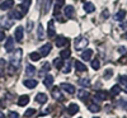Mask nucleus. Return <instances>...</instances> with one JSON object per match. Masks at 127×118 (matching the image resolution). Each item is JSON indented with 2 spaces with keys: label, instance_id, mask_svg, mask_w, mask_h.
I'll list each match as a JSON object with an SVG mask.
<instances>
[{
  "label": "nucleus",
  "instance_id": "45",
  "mask_svg": "<svg viewBox=\"0 0 127 118\" xmlns=\"http://www.w3.org/2000/svg\"><path fill=\"white\" fill-rule=\"evenodd\" d=\"M37 1H38V5H41V3H43L45 0H37Z\"/></svg>",
  "mask_w": 127,
  "mask_h": 118
},
{
  "label": "nucleus",
  "instance_id": "22",
  "mask_svg": "<svg viewBox=\"0 0 127 118\" xmlns=\"http://www.w3.org/2000/svg\"><path fill=\"white\" fill-rule=\"evenodd\" d=\"M55 34H56V32H55V27H54V20H50L48 22V36L54 37Z\"/></svg>",
  "mask_w": 127,
  "mask_h": 118
},
{
  "label": "nucleus",
  "instance_id": "7",
  "mask_svg": "<svg viewBox=\"0 0 127 118\" xmlns=\"http://www.w3.org/2000/svg\"><path fill=\"white\" fill-rule=\"evenodd\" d=\"M55 42H56V46L57 47H64V46H66L69 43V39L65 38V37H62V36H59Z\"/></svg>",
  "mask_w": 127,
  "mask_h": 118
},
{
  "label": "nucleus",
  "instance_id": "6",
  "mask_svg": "<svg viewBox=\"0 0 127 118\" xmlns=\"http://www.w3.org/2000/svg\"><path fill=\"white\" fill-rule=\"evenodd\" d=\"M51 48H52L51 43H46L45 46H42V47H41V50H39V55H41V56H43V57H46L48 53L51 52Z\"/></svg>",
  "mask_w": 127,
  "mask_h": 118
},
{
  "label": "nucleus",
  "instance_id": "2",
  "mask_svg": "<svg viewBox=\"0 0 127 118\" xmlns=\"http://www.w3.org/2000/svg\"><path fill=\"white\" fill-rule=\"evenodd\" d=\"M88 39L87 38H84V37H79V38H76L75 39V43H74V46H75V50H78V51H80V50H83V48H85L87 46H88Z\"/></svg>",
  "mask_w": 127,
  "mask_h": 118
},
{
  "label": "nucleus",
  "instance_id": "33",
  "mask_svg": "<svg viewBox=\"0 0 127 118\" xmlns=\"http://www.w3.org/2000/svg\"><path fill=\"white\" fill-rule=\"evenodd\" d=\"M70 69H71V63L70 62H65V65H64V67H62V72L64 74H69Z\"/></svg>",
  "mask_w": 127,
  "mask_h": 118
},
{
  "label": "nucleus",
  "instance_id": "43",
  "mask_svg": "<svg viewBox=\"0 0 127 118\" xmlns=\"http://www.w3.org/2000/svg\"><path fill=\"white\" fill-rule=\"evenodd\" d=\"M108 15H109L108 10H104V13H103V17H104V18H108Z\"/></svg>",
  "mask_w": 127,
  "mask_h": 118
},
{
  "label": "nucleus",
  "instance_id": "31",
  "mask_svg": "<svg viewBox=\"0 0 127 118\" xmlns=\"http://www.w3.org/2000/svg\"><path fill=\"white\" fill-rule=\"evenodd\" d=\"M29 59L32 61H38L41 59V55H39V52H32L31 55H29Z\"/></svg>",
  "mask_w": 127,
  "mask_h": 118
},
{
  "label": "nucleus",
  "instance_id": "23",
  "mask_svg": "<svg viewBox=\"0 0 127 118\" xmlns=\"http://www.w3.org/2000/svg\"><path fill=\"white\" fill-rule=\"evenodd\" d=\"M88 109H89L90 112H93V113H97V112L100 111V107H99L98 104H95V103H90V104L88 105Z\"/></svg>",
  "mask_w": 127,
  "mask_h": 118
},
{
  "label": "nucleus",
  "instance_id": "19",
  "mask_svg": "<svg viewBox=\"0 0 127 118\" xmlns=\"http://www.w3.org/2000/svg\"><path fill=\"white\" fill-rule=\"evenodd\" d=\"M92 55H93V51L92 50H85V51L81 53V59L84 61H89L92 59Z\"/></svg>",
  "mask_w": 127,
  "mask_h": 118
},
{
  "label": "nucleus",
  "instance_id": "36",
  "mask_svg": "<svg viewBox=\"0 0 127 118\" xmlns=\"http://www.w3.org/2000/svg\"><path fill=\"white\" fill-rule=\"evenodd\" d=\"M54 65H55V67H56V69H61V65H62V61H61V59H55V61H54Z\"/></svg>",
  "mask_w": 127,
  "mask_h": 118
},
{
  "label": "nucleus",
  "instance_id": "30",
  "mask_svg": "<svg viewBox=\"0 0 127 118\" xmlns=\"http://www.w3.org/2000/svg\"><path fill=\"white\" fill-rule=\"evenodd\" d=\"M52 96H54L55 99H64L62 94L59 91V89H57V88H55L54 90H52Z\"/></svg>",
  "mask_w": 127,
  "mask_h": 118
},
{
  "label": "nucleus",
  "instance_id": "29",
  "mask_svg": "<svg viewBox=\"0 0 127 118\" xmlns=\"http://www.w3.org/2000/svg\"><path fill=\"white\" fill-rule=\"evenodd\" d=\"M61 55V59L62 60H66V59H69L70 57V55H71V51L69 50V48H66V50H62V52L60 53Z\"/></svg>",
  "mask_w": 127,
  "mask_h": 118
},
{
  "label": "nucleus",
  "instance_id": "38",
  "mask_svg": "<svg viewBox=\"0 0 127 118\" xmlns=\"http://www.w3.org/2000/svg\"><path fill=\"white\" fill-rule=\"evenodd\" d=\"M9 118H19V114L17 112H10L9 113Z\"/></svg>",
  "mask_w": 127,
  "mask_h": 118
},
{
  "label": "nucleus",
  "instance_id": "11",
  "mask_svg": "<svg viewBox=\"0 0 127 118\" xmlns=\"http://www.w3.org/2000/svg\"><path fill=\"white\" fill-rule=\"evenodd\" d=\"M79 112V105L75 104V103H71L69 107H67V113L70 116H74V114H76Z\"/></svg>",
  "mask_w": 127,
  "mask_h": 118
},
{
  "label": "nucleus",
  "instance_id": "20",
  "mask_svg": "<svg viewBox=\"0 0 127 118\" xmlns=\"http://www.w3.org/2000/svg\"><path fill=\"white\" fill-rule=\"evenodd\" d=\"M43 84H45L46 88L52 87V84H54V78H52V75H47V76L45 78V80H43Z\"/></svg>",
  "mask_w": 127,
  "mask_h": 118
},
{
  "label": "nucleus",
  "instance_id": "17",
  "mask_svg": "<svg viewBox=\"0 0 127 118\" xmlns=\"http://www.w3.org/2000/svg\"><path fill=\"white\" fill-rule=\"evenodd\" d=\"M9 18H12V19H22L23 14L20 13V10H13V12L9 13Z\"/></svg>",
  "mask_w": 127,
  "mask_h": 118
},
{
  "label": "nucleus",
  "instance_id": "46",
  "mask_svg": "<svg viewBox=\"0 0 127 118\" xmlns=\"http://www.w3.org/2000/svg\"><path fill=\"white\" fill-rule=\"evenodd\" d=\"M0 118H5V116H4L3 113H0Z\"/></svg>",
  "mask_w": 127,
  "mask_h": 118
},
{
  "label": "nucleus",
  "instance_id": "1",
  "mask_svg": "<svg viewBox=\"0 0 127 118\" xmlns=\"http://www.w3.org/2000/svg\"><path fill=\"white\" fill-rule=\"evenodd\" d=\"M22 56H23V51L20 50V48L15 50V51L13 52V55H12L10 65L14 66L15 69H18V67H19V65H20V62H22Z\"/></svg>",
  "mask_w": 127,
  "mask_h": 118
},
{
  "label": "nucleus",
  "instance_id": "39",
  "mask_svg": "<svg viewBox=\"0 0 127 118\" xmlns=\"http://www.w3.org/2000/svg\"><path fill=\"white\" fill-rule=\"evenodd\" d=\"M120 83L127 85V76H120Z\"/></svg>",
  "mask_w": 127,
  "mask_h": 118
},
{
  "label": "nucleus",
  "instance_id": "28",
  "mask_svg": "<svg viewBox=\"0 0 127 118\" xmlns=\"http://www.w3.org/2000/svg\"><path fill=\"white\" fill-rule=\"evenodd\" d=\"M121 93V87H120V85H113V87H112V89H111V94L112 95H118Z\"/></svg>",
  "mask_w": 127,
  "mask_h": 118
},
{
  "label": "nucleus",
  "instance_id": "5",
  "mask_svg": "<svg viewBox=\"0 0 127 118\" xmlns=\"http://www.w3.org/2000/svg\"><path fill=\"white\" fill-rule=\"evenodd\" d=\"M14 36H15V41L17 42H22L23 41V37H24V29L23 27H18L14 32Z\"/></svg>",
  "mask_w": 127,
  "mask_h": 118
},
{
  "label": "nucleus",
  "instance_id": "9",
  "mask_svg": "<svg viewBox=\"0 0 127 118\" xmlns=\"http://www.w3.org/2000/svg\"><path fill=\"white\" fill-rule=\"evenodd\" d=\"M64 13H65V17L66 18H72L74 17V13H75V9H74V6L72 5H67V6H65V10H64Z\"/></svg>",
  "mask_w": 127,
  "mask_h": 118
},
{
  "label": "nucleus",
  "instance_id": "34",
  "mask_svg": "<svg viewBox=\"0 0 127 118\" xmlns=\"http://www.w3.org/2000/svg\"><path fill=\"white\" fill-rule=\"evenodd\" d=\"M92 67L94 69V70H98L99 67H100V63H99V61L95 59V60H93V62H92Z\"/></svg>",
  "mask_w": 127,
  "mask_h": 118
},
{
  "label": "nucleus",
  "instance_id": "15",
  "mask_svg": "<svg viewBox=\"0 0 127 118\" xmlns=\"http://www.w3.org/2000/svg\"><path fill=\"white\" fill-rule=\"evenodd\" d=\"M13 48H14V41L12 37H9L6 39V43H5V50H6V52H12Z\"/></svg>",
  "mask_w": 127,
  "mask_h": 118
},
{
  "label": "nucleus",
  "instance_id": "24",
  "mask_svg": "<svg viewBox=\"0 0 127 118\" xmlns=\"http://www.w3.org/2000/svg\"><path fill=\"white\" fill-rule=\"evenodd\" d=\"M37 37L38 39H42L45 37V29H43V26L42 24H38V28H37Z\"/></svg>",
  "mask_w": 127,
  "mask_h": 118
},
{
  "label": "nucleus",
  "instance_id": "47",
  "mask_svg": "<svg viewBox=\"0 0 127 118\" xmlns=\"http://www.w3.org/2000/svg\"><path fill=\"white\" fill-rule=\"evenodd\" d=\"M123 37H125V38L127 39V33H125V34H123Z\"/></svg>",
  "mask_w": 127,
  "mask_h": 118
},
{
  "label": "nucleus",
  "instance_id": "21",
  "mask_svg": "<svg viewBox=\"0 0 127 118\" xmlns=\"http://www.w3.org/2000/svg\"><path fill=\"white\" fill-rule=\"evenodd\" d=\"M78 96H79V99H81V100H87L88 98H89V93L87 91V90H79L78 91Z\"/></svg>",
  "mask_w": 127,
  "mask_h": 118
},
{
  "label": "nucleus",
  "instance_id": "26",
  "mask_svg": "<svg viewBox=\"0 0 127 118\" xmlns=\"http://www.w3.org/2000/svg\"><path fill=\"white\" fill-rule=\"evenodd\" d=\"M26 74L28 75V76H33V75L36 74V67L32 66V65H28L26 67Z\"/></svg>",
  "mask_w": 127,
  "mask_h": 118
},
{
  "label": "nucleus",
  "instance_id": "49",
  "mask_svg": "<svg viewBox=\"0 0 127 118\" xmlns=\"http://www.w3.org/2000/svg\"><path fill=\"white\" fill-rule=\"evenodd\" d=\"M0 76H1V72H0Z\"/></svg>",
  "mask_w": 127,
  "mask_h": 118
},
{
  "label": "nucleus",
  "instance_id": "3",
  "mask_svg": "<svg viewBox=\"0 0 127 118\" xmlns=\"http://www.w3.org/2000/svg\"><path fill=\"white\" fill-rule=\"evenodd\" d=\"M60 88L62 90H65L66 93H69V94H74V93H75V87H74L72 84H69V83H62L60 85Z\"/></svg>",
  "mask_w": 127,
  "mask_h": 118
},
{
  "label": "nucleus",
  "instance_id": "35",
  "mask_svg": "<svg viewBox=\"0 0 127 118\" xmlns=\"http://www.w3.org/2000/svg\"><path fill=\"white\" fill-rule=\"evenodd\" d=\"M34 113H36V109H33V108H29V109H27V111H26L24 117H32Z\"/></svg>",
  "mask_w": 127,
  "mask_h": 118
},
{
  "label": "nucleus",
  "instance_id": "25",
  "mask_svg": "<svg viewBox=\"0 0 127 118\" xmlns=\"http://www.w3.org/2000/svg\"><path fill=\"white\" fill-rule=\"evenodd\" d=\"M52 6V0H45V5H43V14H47L50 12V9Z\"/></svg>",
  "mask_w": 127,
  "mask_h": 118
},
{
  "label": "nucleus",
  "instance_id": "37",
  "mask_svg": "<svg viewBox=\"0 0 127 118\" xmlns=\"http://www.w3.org/2000/svg\"><path fill=\"white\" fill-rule=\"evenodd\" d=\"M112 76V70H105L104 72V79H109Z\"/></svg>",
  "mask_w": 127,
  "mask_h": 118
},
{
  "label": "nucleus",
  "instance_id": "14",
  "mask_svg": "<svg viewBox=\"0 0 127 118\" xmlns=\"http://www.w3.org/2000/svg\"><path fill=\"white\" fill-rule=\"evenodd\" d=\"M107 98H108V94H107V91H104V90H100V91L95 93V99L97 100H105Z\"/></svg>",
  "mask_w": 127,
  "mask_h": 118
},
{
  "label": "nucleus",
  "instance_id": "32",
  "mask_svg": "<svg viewBox=\"0 0 127 118\" xmlns=\"http://www.w3.org/2000/svg\"><path fill=\"white\" fill-rule=\"evenodd\" d=\"M79 84L81 85V87H84V88H89V87H90L89 79H80V80H79Z\"/></svg>",
  "mask_w": 127,
  "mask_h": 118
},
{
  "label": "nucleus",
  "instance_id": "12",
  "mask_svg": "<svg viewBox=\"0 0 127 118\" xmlns=\"http://www.w3.org/2000/svg\"><path fill=\"white\" fill-rule=\"evenodd\" d=\"M13 5H14V0H5V1L0 4V8H1V10H9L12 9Z\"/></svg>",
  "mask_w": 127,
  "mask_h": 118
},
{
  "label": "nucleus",
  "instance_id": "40",
  "mask_svg": "<svg viewBox=\"0 0 127 118\" xmlns=\"http://www.w3.org/2000/svg\"><path fill=\"white\" fill-rule=\"evenodd\" d=\"M4 38H5V34H4V32H3L1 29H0V42H1Z\"/></svg>",
  "mask_w": 127,
  "mask_h": 118
},
{
  "label": "nucleus",
  "instance_id": "42",
  "mask_svg": "<svg viewBox=\"0 0 127 118\" xmlns=\"http://www.w3.org/2000/svg\"><path fill=\"white\" fill-rule=\"evenodd\" d=\"M42 70H50V63H45L43 67H42Z\"/></svg>",
  "mask_w": 127,
  "mask_h": 118
},
{
  "label": "nucleus",
  "instance_id": "4",
  "mask_svg": "<svg viewBox=\"0 0 127 118\" xmlns=\"http://www.w3.org/2000/svg\"><path fill=\"white\" fill-rule=\"evenodd\" d=\"M31 6V0H24V1H22V4L19 5V9H20V13L23 14V17L28 13V9Z\"/></svg>",
  "mask_w": 127,
  "mask_h": 118
},
{
  "label": "nucleus",
  "instance_id": "13",
  "mask_svg": "<svg viewBox=\"0 0 127 118\" xmlns=\"http://www.w3.org/2000/svg\"><path fill=\"white\" fill-rule=\"evenodd\" d=\"M36 102H37L38 104H45V103L47 102V95H46L45 93H38V94L36 95Z\"/></svg>",
  "mask_w": 127,
  "mask_h": 118
},
{
  "label": "nucleus",
  "instance_id": "16",
  "mask_svg": "<svg viewBox=\"0 0 127 118\" xmlns=\"http://www.w3.org/2000/svg\"><path fill=\"white\" fill-rule=\"evenodd\" d=\"M29 103V96L28 95H22L20 98L18 99V105L19 107H24Z\"/></svg>",
  "mask_w": 127,
  "mask_h": 118
},
{
  "label": "nucleus",
  "instance_id": "18",
  "mask_svg": "<svg viewBox=\"0 0 127 118\" xmlns=\"http://www.w3.org/2000/svg\"><path fill=\"white\" fill-rule=\"evenodd\" d=\"M84 10H85L87 13H93L94 10H95V6H94L93 3L87 1V3H84Z\"/></svg>",
  "mask_w": 127,
  "mask_h": 118
},
{
  "label": "nucleus",
  "instance_id": "44",
  "mask_svg": "<svg viewBox=\"0 0 127 118\" xmlns=\"http://www.w3.org/2000/svg\"><path fill=\"white\" fill-rule=\"evenodd\" d=\"M121 28H127V23H121Z\"/></svg>",
  "mask_w": 127,
  "mask_h": 118
},
{
  "label": "nucleus",
  "instance_id": "48",
  "mask_svg": "<svg viewBox=\"0 0 127 118\" xmlns=\"http://www.w3.org/2000/svg\"><path fill=\"white\" fill-rule=\"evenodd\" d=\"M125 91H126V93H127V85H126V88H125Z\"/></svg>",
  "mask_w": 127,
  "mask_h": 118
},
{
  "label": "nucleus",
  "instance_id": "27",
  "mask_svg": "<svg viewBox=\"0 0 127 118\" xmlns=\"http://www.w3.org/2000/svg\"><path fill=\"white\" fill-rule=\"evenodd\" d=\"M125 17H126V10H120V12L114 15V19L118 20V22H121V20H123Z\"/></svg>",
  "mask_w": 127,
  "mask_h": 118
},
{
  "label": "nucleus",
  "instance_id": "10",
  "mask_svg": "<svg viewBox=\"0 0 127 118\" xmlns=\"http://www.w3.org/2000/svg\"><path fill=\"white\" fill-rule=\"evenodd\" d=\"M23 84H24V87L26 88H28V89H33V88H36L37 87V80H34V79H28V80H24L23 81Z\"/></svg>",
  "mask_w": 127,
  "mask_h": 118
},
{
  "label": "nucleus",
  "instance_id": "41",
  "mask_svg": "<svg viewBox=\"0 0 127 118\" xmlns=\"http://www.w3.org/2000/svg\"><path fill=\"white\" fill-rule=\"evenodd\" d=\"M28 30H31L32 28H33V22H32V20H29V22H28Z\"/></svg>",
  "mask_w": 127,
  "mask_h": 118
},
{
  "label": "nucleus",
  "instance_id": "8",
  "mask_svg": "<svg viewBox=\"0 0 127 118\" xmlns=\"http://www.w3.org/2000/svg\"><path fill=\"white\" fill-rule=\"evenodd\" d=\"M74 65H75V70H76L78 72H85V71H87V66L84 65L83 62L78 61V60L74 61Z\"/></svg>",
  "mask_w": 127,
  "mask_h": 118
}]
</instances>
